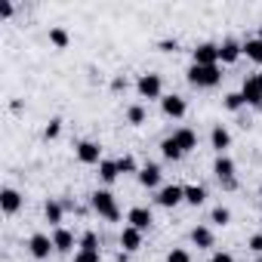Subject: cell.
Returning <instances> with one entry per match:
<instances>
[{"instance_id":"38","label":"cell","mask_w":262,"mask_h":262,"mask_svg":"<svg viewBox=\"0 0 262 262\" xmlns=\"http://www.w3.org/2000/svg\"><path fill=\"white\" fill-rule=\"evenodd\" d=\"M114 262H129V259H126V253H117V259H114Z\"/></svg>"},{"instance_id":"36","label":"cell","mask_w":262,"mask_h":262,"mask_svg":"<svg viewBox=\"0 0 262 262\" xmlns=\"http://www.w3.org/2000/svg\"><path fill=\"white\" fill-rule=\"evenodd\" d=\"M0 16L10 19V16H13V4H7V0H4V4H0Z\"/></svg>"},{"instance_id":"15","label":"cell","mask_w":262,"mask_h":262,"mask_svg":"<svg viewBox=\"0 0 262 262\" xmlns=\"http://www.w3.org/2000/svg\"><path fill=\"white\" fill-rule=\"evenodd\" d=\"M241 56H244V47H241L237 40H225V43H219V62H222V65H234Z\"/></svg>"},{"instance_id":"22","label":"cell","mask_w":262,"mask_h":262,"mask_svg":"<svg viewBox=\"0 0 262 262\" xmlns=\"http://www.w3.org/2000/svg\"><path fill=\"white\" fill-rule=\"evenodd\" d=\"M204 201H207V188H204V185H188V188H185V204L201 207Z\"/></svg>"},{"instance_id":"34","label":"cell","mask_w":262,"mask_h":262,"mask_svg":"<svg viewBox=\"0 0 262 262\" xmlns=\"http://www.w3.org/2000/svg\"><path fill=\"white\" fill-rule=\"evenodd\" d=\"M247 247H250L253 253H259V256H262V234H253V237L247 241Z\"/></svg>"},{"instance_id":"39","label":"cell","mask_w":262,"mask_h":262,"mask_svg":"<svg viewBox=\"0 0 262 262\" xmlns=\"http://www.w3.org/2000/svg\"><path fill=\"white\" fill-rule=\"evenodd\" d=\"M256 77H259V83H262V71H259V74H256Z\"/></svg>"},{"instance_id":"12","label":"cell","mask_w":262,"mask_h":262,"mask_svg":"<svg viewBox=\"0 0 262 262\" xmlns=\"http://www.w3.org/2000/svg\"><path fill=\"white\" fill-rule=\"evenodd\" d=\"M210 145L216 148V155H225V151H228V145H231V133H228L222 123H216V126L210 129Z\"/></svg>"},{"instance_id":"25","label":"cell","mask_w":262,"mask_h":262,"mask_svg":"<svg viewBox=\"0 0 262 262\" xmlns=\"http://www.w3.org/2000/svg\"><path fill=\"white\" fill-rule=\"evenodd\" d=\"M210 222H213V225H228V222H231V210L222 207V204L213 207V210H210Z\"/></svg>"},{"instance_id":"40","label":"cell","mask_w":262,"mask_h":262,"mask_svg":"<svg viewBox=\"0 0 262 262\" xmlns=\"http://www.w3.org/2000/svg\"><path fill=\"white\" fill-rule=\"evenodd\" d=\"M259 40H262V28H259Z\"/></svg>"},{"instance_id":"35","label":"cell","mask_w":262,"mask_h":262,"mask_svg":"<svg viewBox=\"0 0 262 262\" xmlns=\"http://www.w3.org/2000/svg\"><path fill=\"white\" fill-rule=\"evenodd\" d=\"M213 262H234V256H231V253H222V250H219V253H213Z\"/></svg>"},{"instance_id":"2","label":"cell","mask_w":262,"mask_h":262,"mask_svg":"<svg viewBox=\"0 0 262 262\" xmlns=\"http://www.w3.org/2000/svg\"><path fill=\"white\" fill-rule=\"evenodd\" d=\"M219 80H222V71H219V65H213V68L191 65V68H188V83H191V86H216Z\"/></svg>"},{"instance_id":"24","label":"cell","mask_w":262,"mask_h":262,"mask_svg":"<svg viewBox=\"0 0 262 262\" xmlns=\"http://www.w3.org/2000/svg\"><path fill=\"white\" fill-rule=\"evenodd\" d=\"M50 43H53L56 50H65V47L71 43V34H68L65 28H50Z\"/></svg>"},{"instance_id":"28","label":"cell","mask_w":262,"mask_h":262,"mask_svg":"<svg viewBox=\"0 0 262 262\" xmlns=\"http://www.w3.org/2000/svg\"><path fill=\"white\" fill-rule=\"evenodd\" d=\"M77 247L80 250H99V234L96 231H83L80 241H77Z\"/></svg>"},{"instance_id":"8","label":"cell","mask_w":262,"mask_h":262,"mask_svg":"<svg viewBox=\"0 0 262 262\" xmlns=\"http://www.w3.org/2000/svg\"><path fill=\"white\" fill-rule=\"evenodd\" d=\"M126 222H129V225H133V228H139V231L145 234V231L151 228V222H155V216H151V210H148V207H133V210H129V213H126Z\"/></svg>"},{"instance_id":"41","label":"cell","mask_w":262,"mask_h":262,"mask_svg":"<svg viewBox=\"0 0 262 262\" xmlns=\"http://www.w3.org/2000/svg\"><path fill=\"white\" fill-rule=\"evenodd\" d=\"M256 262H262V256H259V259H256Z\"/></svg>"},{"instance_id":"5","label":"cell","mask_w":262,"mask_h":262,"mask_svg":"<svg viewBox=\"0 0 262 262\" xmlns=\"http://www.w3.org/2000/svg\"><path fill=\"white\" fill-rule=\"evenodd\" d=\"M194 65H201V68L219 65V47H216V43H201V47H194Z\"/></svg>"},{"instance_id":"31","label":"cell","mask_w":262,"mask_h":262,"mask_svg":"<svg viewBox=\"0 0 262 262\" xmlns=\"http://www.w3.org/2000/svg\"><path fill=\"white\" fill-rule=\"evenodd\" d=\"M59 133H62V120L53 117V120L47 123V129H43V139H59Z\"/></svg>"},{"instance_id":"18","label":"cell","mask_w":262,"mask_h":262,"mask_svg":"<svg viewBox=\"0 0 262 262\" xmlns=\"http://www.w3.org/2000/svg\"><path fill=\"white\" fill-rule=\"evenodd\" d=\"M191 244H194L198 250H210V247H213V231H210L207 225H194V228H191Z\"/></svg>"},{"instance_id":"11","label":"cell","mask_w":262,"mask_h":262,"mask_svg":"<svg viewBox=\"0 0 262 262\" xmlns=\"http://www.w3.org/2000/svg\"><path fill=\"white\" fill-rule=\"evenodd\" d=\"M173 142L182 148V155H188V151H194V148H198V136H194V129H188V126L173 129Z\"/></svg>"},{"instance_id":"33","label":"cell","mask_w":262,"mask_h":262,"mask_svg":"<svg viewBox=\"0 0 262 262\" xmlns=\"http://www.w3.org/2000/svg\"><path fill=\"white\" fill-rule=\"evenodd\" d=\"M117 170L120 173H139V167H136V161L129 158V155H123V158H117Z\"/></svg>"},{"instance_id":"3","label":"cell","mask_w":262,"mask_h":262,"mask_svg":"<svg viewBox=\"0 0 262 262\" xmlns=\"http://www.w3.org/2000/svg\"><path fill=\"white\" fill-rule=\"evenodd\" d=\"M213 173H216V179H219L228 191L237 185V179H234V161H231L228 155H219V158L213 161Z\"/></svg>"},{"instance_id":"42","label":"cell","mask_w":262,"mask_h":262,"mask_svg":"<svg viewBox=\"0 0 262 262\" xmlns=\"http://www.w3.org/2000/svg\"><path fill=\"white\" fill-rule=\"evenodd\" d=\"M259 194H262V188H259Z\"/></svg>"},{"instance_id":"9","label":"cell","mask_w":262,"mask_h":262,"mask_svg":"<svg viewBox=\"0 0 262 262\" xmlns=\"http://www.w3.org/2000/svg\"><path fill=\"white\" fill-rule=\"evenodd\" d=\"M28 250H31L34 259H50V253H53L56 247H53V237H47V234H31Z\"/></svg>"},{"instance_id":"10","label":"cell","mask_w":262,"mask_h":262,"mask_svg":"<svg viewBox=\"0 0 262 262\" xmlns=\"http://www.w3.org/2000/svg\"><path fill=\"white\" fill-rule=\"evenodd\" d=\"M120 247H123V253H136V250L142 247V231L133 228V225H123V231H120Z\"/></svg>"},{"instance_id":"21","label":"cell","mask_w":262,"mask_h":262,"mask_svg":"<svg viewBox=\"0 0 262 262\" xmlns=\"http://www.w3.org/2000/svg\"><path fill=\"white\" fill-rule=\"evenodd\" d=\"M161 155H164L167 161H173V164H176V161H182V148L173 142V136H167V139L161 142Z\"/></svg>"},{"instance_id":"29","label":"cell","mask_w":262,"mask_h":262,"mask_svg":"<svg viewBox=\"0 0 262 262\" xmlns=\"http://www.w3.org/2000/svg\"><path fill=\"white\" fill-rule=\"evenodd\" d=\"M244 105H247L244 93H228V96H225V108H228V111H241Z\"/></svg>"},{"instance_id":"13","label":"cell","mask_w":262,"mask_h":262,"mask_svg":"<svg viewBox=\"0 0 262 262\" xmlns=\"http://www.w3.org/2000/svg\"><path fill=\"white\" fill-rule=\"evenodd\" d=\"M161 111H164L167 117L179 120V117H185V99H182V96H164V99H161Z\"/></svg>"},{"instance_id":"26","label":"cell","mask_w":262,"mask_h":262,"mask_svg":"<svg viewBox=\"0 0 262 262\" xmlns=\"http://www.w3.org/2000/svg\"><path fill=\"white\" fill-rule=\"evenodd\" d=\"M244 53H247V59H253V62L262 65V40H259V37H256V40H247V43H244Z\"/></svg>"},{"instance_id":"27","label":"cell","mask_w":262,"mask_h":262,"mask_svg":"<svg viewBox=\"0 0 262 262\" xmlns=\"http://www.w3.org/2000/svg\"><path fill=\"white\" fill-rule=\"evenodd\" d=\"M126 120L133 123V126H142V123H145V108H142V105H129V108H126Z\"/></svg>"},{"instance_id":"20","label":"cell","mask_w":262,"mask_h":262,"mask_svg":"<svg viewBox=\"0 0 262 262\" xmlns=\"http://www.w3.org/2000/svg\"><path fill=\"white\" fill-rule=\"evenodd\" d=\"M62 213H65V207H62L59 201H47V204H43V216H47V222L56 225V228L62 225Z\"/></svg>"},{"instance_id":"7","label":"cell","mask_w":262,"mask_h":262,"mask_svg":"<svg viewBox=\"0 0 262 262\" xmlns=\"http://www.w3.org/2000/svg\"><path fill=\"white\" fill-rule=\"evenodd\" d=\"M77 161L80 164H102V148H99V142H90V139H83V142H77Z\"/></svg>"},{"instance_id":"1","label":"cell","mask_w":262,"mask_h":262,"mask_svg":"<svg viewBox=\"0 0 262 262\" xmlns=\"http://www.w3.org/2000/svg\"><path fill=\"white\" fill-rule=\"evenodd\" d=\"M90 204H93V210H96L99 216H105L108 222H117V219H120V210H117L111 191H93V194H90Z\"/></svg>"},{"instance_id":"23","label":"cell","mask_w":262,"mask_h":262,"mask_svg":"<svg viewBox=\"0 0 262 262\" xmlns=\"http://www.w3.org/2000/svg\"><path fill=\"white\" fill-rule=\"evenodd\" d=\"M99 176H102V182H114L117 176H120V170H117V161H102L99 164Z\"/></svg>"},{"instance_id":"17","label":"cell","mask_w":262,"mask_h":262,"mask_svg":"<svg viewBox=\"0 0 262 262\" xmlns=\"http://www.w3.org/2000/svg\"><path fill=\"white\" fill-rule=\"evenodd\" d=\"M158 182H161V167L158 164H145L139 170V185L142 188H158Z\"/></svg>"},{"instance_id":"30","label":"cell","mask_w":262,"mask_h":262,"mask_svg":"<svg viewBox=\"0 0 262 262\" xmlns=\"http://www.w3.org/2000/svg\"><path fill=\"white\" fill-rule=\"evenodd\" d=\"M99 259H102L99 250H80L77 247V253H74V262H99Z\"/></svg>"},{"instance_id":"14","label":"cell","mask_w":262,"mask_h":262,"mask_svg":"<svg viewBox=\"0 0 262 262\" xmlns=\"http://www.w3.org/2000/svg\"><path fill=\"white\" fill-rule=\"evenodd\" d=\"M241 93H244L247 105H253V108H262V83H259V77H247Z\"/></svg>"},{"instance_id":"32","label":"cell","mask_w":262,"mask_h":262,"mask_svg":"<svg viewBox=\"0 0 262 262\" xmlns=\"http://www.w3.org/2000/svg\"><path fill=\"white\" fill-rule=\"evenodd\" d=\"M167 262H191V253L182 250V247H173V250L167 253Z\"/></svg>"},{"instance_id":"4","label":"cell","mask_w":262,"mask_h":262,"mask_svg":"<svg viewBox=\"0 0 262 262\" xmlns=\"http://www.w3.org/2000/svg\"><path fill=\"white\" fill-rule=\"evenodd\" d=\"M136 90H139L142 99H164V96H161V93H164L161 74H142V77L136 80Z\"/></svg>"},{"instance_id":"19","label":"cell","mask_w":262,"mask_h":262,"mask_svg":"<svg viewBox=\"0 0 262 262\" xmlns=\"http://www.w3.org/2000/svg\"><path fill=\"white\" fill-rule=\"evenodd\" d=\"M53 247H56L59 253H71V247H74V234H71L68 228H56V231H53Z\"/></svg>"},{"instance_id":"37","label":"cell","mask_w":262,"mask_h":262,"mask_svg":"<svg viewBox=\"0 0 262 262\" xmlns=\"http://www.w3.org/2000/svg\"><path fill=\"white\" fill-rule=\"evenodd\" d=\"M161 50H167V53H170V50H176V40H164V43H161Z\"/></svg>"},{"instance_id":"6","label":"cell","mask_w":262,"mask_h":262,"mask_svg":"<svg viewBox=\"0 0 262 262\" xmlns=\"http://www.w3.org/2000/svg\"><path fill=\"white\" fill-rule=\"evenodd\" d=\"M155 201H158V207H167V210H170V207H176V204L185 201V188H182V185H164Z\"/></svg>"},{"instance_id":"16","label":"cell","mask_w":262,"mask_h":262,"mask_svg":"<svg viewBox=\"0 0 262 262\" xmlns=\"http://www.w3.org/2000/svg\"><path fill=\"white\" fill-rule=\"evenodd\" d=\"M0 207H4L7 216L19 213V207H22V194H19L16 188H4V194H0Z\"/></svg>"}]
</instances>
